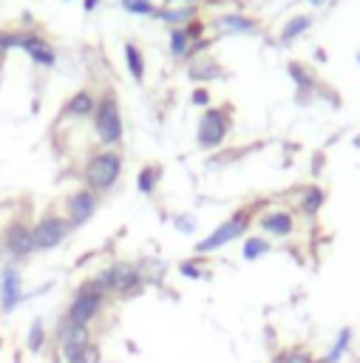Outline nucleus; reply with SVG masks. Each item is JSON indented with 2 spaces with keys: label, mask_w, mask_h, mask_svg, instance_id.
Masks as SVG:
<instances>
[{
  "label": "nucleus",
  "mask_w": 360,
  "mask_h": 363,
  "mask_svg": "<svg viewBox=\"0 0 360 363\" xmlns=\"http://www.w3.org/2000/svg\"><path fill=\"white\" fill-rule=\"evenodd\" d=\"M275 363H318V357L306 349H286L275 357Z\"/></svg>",
  "instance_id": "nucleus-27"
},
{
  "label": "nucleus",
  "mask_w": 360,
  "mask_h": 363,
  "mask_svg": "<svg viewBox=\"0 0 360 363\" xmlns=\"http://www.w3.org/2000/svg\"><path fill=\"white\" fill-rule=\"evenodd\" d=\"M94 111H97V96H94L91 91H77L71 100L63 105V116H74V119H83V116H94Z\"/></svg>",
  "instance_id": "nucleus-19"
},
{
  "label": "nucleus",
  "mask_w": 360,
  "mask_h": 363,
  "mask_svg": "<svg viewBox=\"0 0 360 363\" xmlns=\"http://www.w3.org/2000/svg\"><path fill=\"white\" fill-rule=\"evenodd\" d=\"M159 179H162V167L159 165H145L136 176V190L142 193V196H153Z\"/></svg>",
  "instance_id": "nucleus-24"
},
{
  "label": "nucleus",
  "mask_w": 360,
  "mask_h": 363,
  "mask_svg": "<svg viewBox=\"0 0 360 363\" xmlns=\"http://www.w3.org/2000/svg\"><path fill=\"white\" fill-rule=\"evenodd\" d=\"M23 301H26V293H23V273L14 261H9L0 267V312L9 315Z\"/></svg>",
  "instance_id": "nucleus-9"
},
{
  "label": "nucleus",
  "mask_w": 360,
  "mask_h": 363,
  "mask_svg": "<svg viewBox=\"0 0 360 363\" xmlns=\"http://www.w3.org/2000/svg\"><path fill=\"white\" fill-rule=\"evenodd\" d=\"M309 3H312V6H315V9H318V6H324V3H329V0H309Z\"/></svg>",
  "instance_id": "nucleus-37"
},
{
  "label": "nucleus",
  "mask_w": 360,
  "mask_h": 363,
  "mask_svg": "<svg viewBox=\"0 0 360 363\" xmlns=\"http://www.w3.org/2000/svg\"><path fill=\"white\" fill-rule=\"evenodd\" d=\"M182 3H193L196 6V0H182ZM165 6H179V0H165Z\"/></svg>",
  "instance_id": "nucleus-35"
},
{
  "label": "nucleus",
  "mask_w": 360,
  "mask_h": 363,
  "mask_svg": "<svg viewBox=\"0 0 360 363\" xmlns=\"http://www.w3.org/2000/svg\"><path fill=\"white\" fill-rule=\"evenodd\" d=\"M309 29H312V14H293V17L281 26L278 40H281V45H293V43H295L298 37H304Z\"/></svg>",
  "instance_id": "nucleus-20"
},
{
  "label": "nucleus",
  "mask_w": 360,
  "mask_h": 363,
  "mask_svg": "<svg viewBox=\"0 0 360 363\" xmlns=\"http://www.w3.org/2000/svg\"><path fill=\"white\" fill-rule=\"evenodd\" d=\"M270 250H273L270 238H264V236H247L244 245H242V258L244 261H258V258L267 256Z\"/></svg>",
  "instance_id": "nucleus-23"
},
{
  "label": "nucleus",
  "mask_w": 360,
  "mask_h": 363,
  "mask_svg": "<svg viewBox=\"0 0 360 363\" xmlns=\"http://www.w3.org/2000/svg\"><path fill=\"white\" fill-rule=\"evenodd\" d=\"M233 128L230 119V108H204V114L199 116V128H196V145L202 151H215L222 148L227 134Z\"/></svg>",
  "instance_id": "nucleus-6"
},
{
  "label": "nucleus",
  "mask_w": 360,
  "mask_h": 363,
  "mask_svg": "<svg viewBox=\"0 0 360 363\" xmlns=\"http://www.w3.org/2000/svg\"><path fill=\"white\" fill-rule=\"evenodd\" d=\"M94 131H97L100 142L105 148H116L123 142V111H119V103L114 91H105L100 100H97V111H94Z\"/></svg>",
  "instance_id": "nucleus-4"
},
{
  "label": "nucleus",
  "mask_w": 360,
  "mask_h": 363,
  "mask_svg": "<svg viewBox=\"0 0 360 363\" xmlns=\"http://www.w3.org/2000/svg\"><path fill=\"white\" fill-rule=\"evenodd\" d=\"M65 3H71V0H65Z\"/></svg>",
  "instance_id": "nucleus-41"
},
{
  "label": "nucleus",
  "mask_w": 360,
  "mask_h": 363,
  "mask_svg": "<svg viewBox=\"0 0 360 363\" xmlns=\"http://www.w3.org/2000/svg\"><path fill=\"white\" fill-rule=\"evenodd\" d=\"M68 233H71L68 219H63V216H54V213L43 216V219L32 227V236H34V250L49 253V250L60 247L63 241H65V236H68Z\"/></svg>",
  "instance_id": "nucleus-8"
},
{
  "label": "nucleus",
  "mask_w": 360,
  "mask_h": 363,
  "mask_svg": "<svg viewBox=\"0 0 360 363\" xmlns=\"http://www.w3.org/2000/svg\"><path fill=\"white\" fill-rule=\"evenodd\" d=\"M258 227L273 238H286L295 233V216L290 210H267L258 216Z\"/></svg>",
  "instance_id": "nucleus-14"
},
{
  "label": "nucleus",
  "mask_w": 360,
  "mask_h": 363,
  "mask_svg": "<svg viewBox=\"0 0 360 363\" xmlns=\"http://www.w3.org/2000/svg\"><path fill=\"white\" fill-rule=\"evenodd\" d=\"M100 6V0H85V3H83V9H85V14H91L94 9H97Z\"/></svg>",
  "instance_id": "nucleus-34"
},
{
  "label": "nucleus",
  "mask_w": 360,
  "mask_h": 363,
  "mask_svg": "<svg viewBox=\"0 0 360 363\" xmlns=\"http://www.w3.org/2000/svg\"><path fill=\"white\" fill-rule=\"evenodd\" d=\"M173 225H176L179 233H193V230H196V219H193L190 213H179L176 219H173Z\"/></svg>",
  "instance_id": "nucleus-30"
},
{
  "label": "nucleus",
  "mask_w": 360,
  "mask_h": 363,
  "mask_svg": "<svg viewBox=\"0 0 360 363\" xmlns=\"http://www.w3.org/2000/svg\"><path fill=\"white\" fill-rule=\"evenodd\" d=\"M326 205V190L321 185H304L301 187V196H298V207L306 219H318V213Z\"/></svg>",
  "instance_id": "nucleus-17"
},
{
  "label": "nucleus",
  "mask_w": 360,
  "mask_h": 363,
  "mask_svg": "<svg viewBox=\"0 0 360 363\" xmlns=\"http://www.w3.org/2000/svg\"><path fill=\"white\" fill-rule=\"evenodd\" d=\"M57 346H60V360L63 363H80L83 355L91 346V332L88 326H74L60 321V332H57Z\"/></svg>",
  "instance_id": "nucleus-7"
},
{
  "label": "nucleus",
  "mask_w": 360,
  "mask_h": 363,
  "mask_svg": "<svg viewBox=\"0 0 360 363\" xmlns=\"http://www.w3.org/2000/svg\"><path fill=\"white\" fill-rule=\"evenodd\" d=\"M187 48H190V37L184 34V29H171V57L184 60Z\"/></svg>",
  "instance_id": "nucleus-26"
},
{
  "label": "nucleus",
  "mask_w": 360,
  "mask_h": 363,
  "mask_svg": "<svg viewBox=\"0 0 360 363\" xmlns=\"http://www.w3.org/2000/svg\"><path fill=\"white\" fill-rule=\"evenodd\" d=\"M103 287L105 295H123V298H131V295H139L142 289H145V276H142L139 264H131V261H114L103 273L94 276Z\"/></svg>",
  "instance_id": "nucleus-1"
},
{
  "label": "nucleus",
  "mask_w": 360,
  "mask_h": 363,
  "mask_svg": "<svg viewBox=\"0 0 360 363\" xmlns=\"http://www.w3.org/2000/svg\"><path fill=\"white\" fill-rule=\"evenodd\" d=\"M65 213H68V225L71 227H83L85 222H91V216L97 213V193L88 190V187L74 190L65 199Z\"/></svg>",
  "instance_id": "nucleus-10"
},
{
  "label": "nucleus",
  "mask_w": 360,
  "mask_h": 363,
  "mask_svg": "<svg viewBox=\"0 0 360 363\" xmlns=\"http://www.w3.org/2000/svg\"><path fill=\"white\" fill-rule=\"evenodd\" d=\"M286 74H290V80L295 83L298 103L301 105L304 103H312V96L318 94V85H321V80H318L315 71H312L306 63H301V60H290V63H286Z\"/></svg>",
  "instance_id": "nucleus-12"
},
{
  "label": "nucleus",
  "mask_w": 360,
  "mask_h": 363,
  "mask_svg": "<svg viewBox=\"0 0 360 363\" xmlns=\"http://www.w3.org/2000/svg\"><path fill=\"white\" fill-rule=\"evenodd\" d=\"M184 29V34L190 37V43H196V40H202V34H204V23L202 20H190L187 26H182Z\"/></svg>",
  "instance_id": "nucleus-32"
},
{
  "label": "nucleus",
  "mask_w": 360,
  "mask_h": 363,
  "mask_svg": "<svg viewBox=\"0 0 360 363\" xmlns=\"http://www.w3.org/2000/svg\"><path fill=\"white\" fill-rule=\"evenodd\" d=\"M190 80H196V83H210V80H219V77H224V68L215 63L213 57H199V60H193L190 63Z\"/></svg>",
  "instance_id": "nucleus-21"
},
{
  "label": "nucleus",
  "mask_w": 360,
  "mask_h": 363,
  "mask_svg": "<svg viewBox=\"0 0 360 363\" xmlns=\"http://www.w3.org/2000/svg\"><path fill=\"white\" fill-rule=\"evenodd\" d=\"M54 363H63V360H60V355H57V357H54Z\"/></svg>",
  "instance_id": "nucleus-39"
},
{
  "label": "nucleus",
  "mask_w": 360,
  "mask_h": 363,
  "mask_svg": "<svg viewBox=\"0 0 360 363\" xmlns=\"http://www.w3.org/2000/svg\"><path fill=\"white\" fill-rule=\"evenodd\" d=\"M153 17L156 20H162V23H167V26H173V29H182V26H187L190 20H196V6L193 3H179V6H159L156 12H153Z\"/></svg>",
  "instance_id": "nucleus-18"
},
{
  "label": "nucleus",
  "mask_w": 360,
  "mask_h": 363,
  "mask_svg": "<svg viewBox=\"0 0 360 363\" xmlns=\"http://www.w3.org/2000/svg\"><path fill=\"white\" fill-rule=\"evenodd\" d=\"M123 174V156H119L114 148L108 151H100L94 154L88 162H85V171H83V179L88 185V190L94 193H103V190H111Z\"/></svg>",
  "instance_id": "nucleus-5"
},
{
  "label": "nucleus",
  "mask_w": 360,
  "mask_h": 363,
  "mask_svg": "<svg viewBox=\"0 0 360 363\" xmlns=\"http://www.w3.org/2000/svg\"><path fill=\"white\" fill-rule=\"evenodd\" d=\"M315 60L318 63H326V52H324V48H318V52H315Z\"/></svg>",
  "instance_id": "nucleus-36"
},
{
  "label": "nucleus",
  "mask_w": 360,
  "mask_h": 363,
  "mask_svg": "<svg viewBox=\"0 0 360 363\" xmlns=\"http://www.w3.org/2000/svg\"><path fill=\"white\" fill-rule=\"evenodd\" d=\"M190 103L199 105V108H207L210 105V91H207V85H196L193 94H190Z\"/></svg>",
  "instance_id": "nucleus-31"
},
{
  "label": "nucleus",
  "mask_w": 360,
  "mask_h": 363,
  "mask_svg": "<svg viewBox=\"0 0 360 363\" xmlns=\"http://www.w3.org/2000/svg\"><path fill=\"white\" fill-rule=\"evenodd\" d=\"M80 363H100V346H94V344H91Z\"/></svg>",
  "instance_id": "nucleus-33"
},
{
  "label": "nucleus",
  "mask_w": 360,
  "mask_h": 363,
  "mask_svg": "<svg viewBox=\"0 0 360 363\" xmlns=\"http://www.w3.org/2000/svg\"><path fill=\"white\" fill-rule=\"evenodd\" d=\"M20 357H23V355H20V352H17V355H14V363H20Z\"/></svg>",
  "instance_id": "nucleus-38"
},
{
  "label": "nucleus",
  "mask_w": 360,
  "mask_h": 363,
  "mask_svg": "<svg viewBox=\"0 0 360 363\" xmlns=\"http://www.w3.org/2000/svg\"><path fill=\"white\" fill-rule=\"evenodd\" d=\"M125 63H128V71L136 83L145 80V54H142V48L134 40L125 43Z\"/></svg>",
  "instance_id": "nucleus-22"
},
{
  "label": "nucleus",
  "mask_w": 360,
  "mask_h": 363,
  "mask_svg": "<svg viewBox=\"0 0 360 363\" xmlns=\"http://www.w3.org/2000/svg\"><path fill=\"white\" fill-rule=\"evenodd\" d=\"M105 298H108V295L103 293V287L94 281V278L83 281V284L77 287L74 298H71V304H68V309H65L63 321H65V324H74V326H88V324L103 312Z\"/></svg>",
  "instance_id": "nucleus-2"
},
{
  "label": "nucleus",
  "mask_w": 360,
  "mask_h": 363,
  "mask_svg": "<svg viewBox=\"0 0 360 363\" xmlns=\"http://www.w3.org/2000/svg\"><path fill=\"white\" fill-rule=\"evenodd\" d=\"M3 250L20 261V258H29L34 253V236H32V227L26 222H12L3 233Z\"/></svg>",
  "instance_id": "nucleus-11"
},
{
  "label": "nucleus",
  "mask_w": 360,
  "mask_h": 363,
  "mask_svg": "<svg viewBox=\"0 0 360 363\" xmlns=\"http://www.w3.org/2000/svg\"><path fill=\"white\" fill-rule=\"evenodd\" d=\"M45 341H49V335H45V321L43 318H34L29 324V332H26V346H29V352L40 355L45 349Z\"/></svg>",
  "instance_id": "nucleus-25"
},
{
  "label": "nucleus",
  "mask_w": 360,
  "mask_h": 363,
  "mask_svg": "<svg viewBox=\"0 0 360 363\" xmlns=\"http://www.w3.org/2000/svg\"><path fill=\"white\" fill-rule=\"evenodd\" d=\"M179 273L184 276V278H190V281H202L207 273L202 270V264L196 261V258H187V261H182L179 264Z\"/></svg>",
  "instance_id": "nucleus-29"
},
{
  "label": "nucleus",
  "mask_w": 360,
  "mask_h": 363,
  "mask_svg": "<svg viewBox=\"0 0 360 363\" xmlns=\"http://www.w3.org/2000/svg\"><path fill=\"white\" fill-rule=\"evenodd\" d=\"M14 48H23L37 65H45V68H52L54 60H57L54 45L49 40H43L40 34H34V32H17V45Z\"/></svg>",
  "instance_id": "nucleus-13"
},
{
  "label": "nucleus",
  "mask_w": 360,
  "mask_h": 363,
  "mask_svg": "<svg viewBox=\"0 0 360 363\" xmlns=\"http://www.w3.org/2000/svg\"><path fill=\"white\" fill-rule=\"evenodd\" d=\"M119 6H123L128 14H151L153 17V12H156V6L151 3V0H119Z\"/></svg>",
  "instance_id": "nucleus-28"
},
{
  "label": "nucleus",
  "mask_w": 360,
  "mask_h": 363,
  "mask_svg": "<svg viewBox=\"0 0 360 363\" xmlns=\"http://www.w3.org/2000/svg\"><path fill=\"white\" fill-rule=\"evenodd\" d=\"M357 65H360V52H357Z\"/></svg>",
  "instance_id": "nucleus-40"
},
{
  "label": "nucleus",
  "mask_w": 360,
  "mask_h": 363,
  "mask_svg": "<svg viewBox=\"0 0 360 363\" xmlns=\"http://www.w3.org/2000/svg\"><path fill=\"white\" fill-rule=\"evenodd\" d=\"M213 26L224 32V34H255L258 32V23L247 14H238V12H230V14H219L213 20Z\"/></svg>",
  "instance_id": "nucleus-16"
},
{
  "label": "nucleus",
  "mask_w": 360,
  "mask_h": 363,
  "mask_svg": "<svg viewBox=\"0 0 360 363\" xmlns=\"http://www.w3.org/2000/svg\"><path fill=\"white\" fill-rule=\"evenodd\" d=\"M253 216H255V207H253V205L238 207L227 222H222V225L215 227L210 236H204V238L199 241V245L193 247V253H196V256H207V253H215V250L227 247L230 241L242 238V236L250 230V225H253Z\"/></svg>",
  "instance_id": "nucleus-3"
},
{
  "label": "nucleus",
  "mask_w": 360,
  "mask_h": 363,
  "mask_svg": "<svg viewBox=\"0 0 360 363\" xmlns=\"http://www.w3.org/2000/svg\"><path fill=\"white\" fill-rule=\"evenodd\" d=\"M354 344V329L352 326H341L338 335L332 338V344L326 346L324 357H318V363H343V357L352 352Z\"/></svg>",
  "instance_id": "nucleus-15"
}]
</instances>
